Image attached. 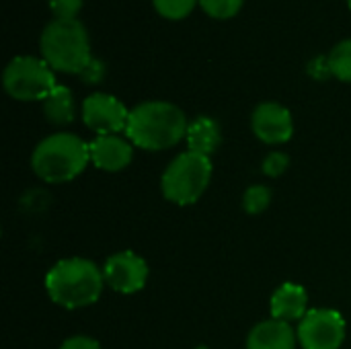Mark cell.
Here are the masks:
<instances>
[{"instance_id": "cell-26", "label": "cell", "mask_w": 351, "mask_h": 349, "mask_svg": "<svg viewBox=\"0 0 351 349\" xmlns=\"http://www.w3.org/2000/svg\"><path fill=\"white\" fill-rule=\"evenodd\" d=\"M202 349H206V348H202Z\"/></svg>"}, {"instance_id": "cell-10", "label": "cell", "mask_w": 351, "mask_h": 349, "mask_svg": "<svg viewBox=\"0 0 351 349\" xmlns=\"http://www.w3.org/2000/svg\"><path fill=\"white\" fill-rule=\"evenodd\" d=\"M251 128L257 140L263 144L276 146V144H286L292 134H294V119L292 113L274 101H265L255 107L251 115Z\"/></svg>"}, {"instance_id": "cell-14", "label": "cell", "mask_w": 351, "mask_h": 349, "mask_svg": "<svg viewBox=\"0 0 351 349\" xmlns=\"http://www.w3.org/2000/svg\"><path fill=\"white\" fill-rule=\"evenodd\" d=\"M185 142H187V150L199 152L204 156L214 154L222 142V132H220L218 121L208 115L195 117L193 121H189Z\"/></svg>"}, {"instance_id": "cell-21", "label": "cell", "mask_w": 351, "mask_h": 349, "mask_svg": "<svg viewBox=\"0 0 351 349\" xmlns=\"http://www.w3.org/2000/svg\"><path fill=\"white\" fill-rule=\"evenodd\" d=\"M84 0H49V8L56 19H76Z\"/></svg>"}, {"instance_id": "cell-6", "label": "cell", "mask_w": 351, "mask_h": 349, "mask_svg": "<svg viewBox=\"0 0 351 349\" xmlns=\"http://www.w3.org/2000/svg\"><path fill=\"white\" fill-rule=\"evenodd\" d=\"M2 84L16 101H43L58 86L49 64L33 56L12 58L4 68Z\"/></svg>"}, {"instance_id": "cell-22", "label": "cell", "mask_w": 351, "mask_h": 349, "mask_svg": "<svg viewBox=\"0 0 351 349\" xmlns=\"http://www.w3.org/2000/svg\"><path fill=\"white\" fill-rule=\"evenodd\" d=\"M103 78H105V64H103V60L93 58V60L88 62V66L82 70L80 80L86 82V84H99Z\"/></svg>"}, {"instance_id": "cell-7", "label": "cell", "mask_w": 351, "mask_h": 349, "mask_svg": "<svg viewBox=\"0 0 351 349\" xmlns=\"http://www.w3.org/2000/svg\"><path fill=\"white\" fill-rule=\"evenodd\" d=\"M346 319L333 309H313L298 323L296 335L302 349H339L346 341Z\"/></svg>"}, {"instance_id": "cell-24", "label": "cell", "mask_w": 351, "mask_h": 349, "mask_svg": "<svg viewBox=\"0 0 351 349\" xmlns=\"http://www.w3.org/2000/svg\"><path fill=\"white\" fill-rule=\"evenodd\" d=\"M60 349H101L99 341L93 339V337H86V335H74V337H68L62 348Z\"/></svg>"}, {"instance_id": "cell-16", "label": "cell", "mask_w": 351, "mask_h": 349, "mask_svg": "<svg viewBox=\"0 0 351 349\" xmlns=\"http://www.w3.org/2000/svg\"><path fill=\"white\" fill-rule=\"evenodd\" d=\"M327 58H329L331 74L343 82H351V39L337 43Z\"/></svg>"}, {"instance_id": "cell-8", "label": "cell", "mask_w": 351, "mask_h": 349, "mask_svg": "<svg viewBox=\"0 0 351 349\" xmlns=\"http://www.w3.org/2000/svg\"><path fill=\"white\" fill-rule=\"evenodd\" d=\"M82 121L97 136L119 134L128 128L130 111L117 97L93 93L82 101Z\"/></svg>"}, {"instance_id": "cell-1", "label": "cell", "mask_w": 351, "mask_h": 349, "mask_svg": "<svg viewBox=\"0 0 351 349\" xmlns=\"http://www.w3.org/2000/svg\"><path fill=\"white\" fill-rule=\"evenodd\" d=\"M189 121L181 107L169 101H146L130 111L125 138L142 150H167L187 136Z\"/></svg>"}, {"instance_id": "cell-19", "label": "cell", "mask_w": 351, "mask_h": 349, "mask_svg": "<svg viewBox=\"0 0 351 349\" xmlns=\"http://www.w3.org/2000/svg\"><path fill=\"white\" fill-rule=\"evenodd\" d=\"M245 0H199V6L206 14L214 19H230L243 8Z\"/></svg>"}, {"instance_id": "cell-23", "label": "cell", "mask_w": 351, "mask_h": 349, "mask_svg": "<svg viewBox=\"0 0 351 349\" xmlns=\"http://www.w3.org/2000/svg\"><path fill=\"white\" fill-rule=\"evenodd\" d=\"M308 74H311L313 78H317V80H325V78L333 76V74H331V66H329V58H325V56L315 58V60L308 64Z\"/></svg>"}, {"instance_id": "cell-17", "label": "cell", "mask_w": 351, "mask_h": 349, "mask_svg": "<svg viewBox=\"0 0 351 349\" xmlns=\"http://www.w3.org/2000/svg\"><path fill=\"white\" fill-rule=\"evenodd\" d=\"M271 204V189L267 185H251L243 193V210L251 216L265 212Z\"/></svg>"}, {"instance_id": "cell-4", "label": "cell", "mask_w": 351, "mask_h": 349, "mask_svg": "<svg viewBox=\"0 0 351 349\" xmlns=\"http://www.w3.org/2000/svg\"><path fill=\"white\" fill-rule=\"evenodd\" d=\"M39 47L41 60H45L53 72L80 76L93 60L88 33L78 19H53L47 23Z\"/></svg>"}, {"instance_id": "cell-3", "label": "cell", "mask_w": 351, "mask_h": 349, "mask_svg": "<svg viewBox=\"0 0 351 349\" xmlns=\"http://www.w3.org/2000/svg\"><path fill=\"white\" fill-rule=\"evenodd\" d=\"M88 163V142L70 132L49 134L31 154V169L45 183H68L76 179Z\"/></svg>"}, {"instance_id": "cell-15", "label": "cell", "mask_w": 351, "mask_h": 349, "mask_svg": "<svg viewBox=\"0 0 351 349\" xmlns=\"http://www.w3.org/2000/svg\"><path fill=\"white\" fill-rule=\"evenodd\" d=\"M43 115L49 123L56 125H66L74 121L76 115V105H74V97L72 91L68 86L58 84L43 101Z\"/></svg>"}, {"instance_id": "cell-18", "label": "cell", "mask_w": 351, "mask_h": 349, "mask_svg": "<svg viewBox=\"0 0 351 349\" xmlns=\"http://www.w3.org/2000/svg\"><path fill=\"white\" fill-rule=\"evenodd\" d=\"M197 2L199 0H152L156 12L171 21H179V19H185L187 14H191V10L195 8Z\"/></svg>"}, {"instance_id": "cell-20", "label": "cell", "mask_w": 351, "mask_h": 349, "mask_svg": "<svg viewBox=\"0 0 351 349\" xmlns=\"http://www.w3.org/2000/svg\"><path fill=\"white\" fill-rule=\"evenodd\" d=\"M288 167H290V156H288L286 152H282V150L269 152V154L263 158V163H261L263 175H267V177H271V179L284 175V173L288 171Z\"/></svg>"}, {"instance_id": "cell-2", "label": "cell", "mask_w": 351, "mask_h": 349, "mask_svg": "<svg viewBox=\"0 0 351 349\" xmlns=\"http://www.w3.org/2000/svg\"><path fill=\"white\" fill-rule=\"evenodd\" d=\"M105 286L103 269L90 259L68 257L58 261L45 276V292L62 309L76 311L95 304Z\"/></svg>"}, {"instance_id": "cell-12", "label": "cell", "mask_w": 351, "mask_h": 349, "mask_svg": "<svg viewBox=\"0 0 351 349\" xmlns=\"http://www.w3.org/2000/svg\"><path fill=\"white\" fill-rule=\"evenodd\" d=\"M298 335L286 321L267 319L257 323L247 337V349H296Z\"/></svg>"}, {"instance_id": "cell-5", "label": "cell", "mask_w": 351, "mask_h": 349, "mask_svg": "<svg viewBox=\"0 0 351 349\" xmlns=\"http://www.w3.org/2000/svg\"><path fill=\"white\" fill-rule=\"evenodd\" d=\"M212 160L193 150L177 154L162 173L160 189L165 200L175 206L195 204L208 189L212 179Z\"/></svg>"}, {"instance_id": "cell-11", "label": "cell", "mask_w": 351, "mask_h": 349, "mask_svg": "<svg viewBox=\"0 0 351 349\" xmlns=\"http://www.w3.org/2000/svg\"><path fill=\"white\" fill-rule=\"evenodd\" d=\"M90 163L107 173H119L134 160V144L119 134L97 136L88 142Z\"/></svg>"}, {"instance_id": "cell-9", "label": "cell", "mask_w": 351, "mask_h": 349, "mask_svg": "<svg viewBox=\"0 0 351 349\" xmlns=\"http://www.w3.org/2000/svg\"><path fill=\"white\" fill-rule=\"evenodd\" d=\"M103 278L111 290L119 294H136L148 282V263L132 251H119L105 261Z\"/></svg>"}, {"instance_id": "cell-13", "label": "cell", "mask_w": 351, "mask_h": 349, "mask_svg": "<svg viewBox=\"0 0 351 349\" xmlns=\"http://www.w3.org/2000/svg\"><path fill=\"white\" fill-rule=\"evenodd\" d=\"M269 311H271V319L286 321L290 325L294 321L300 323L308 313V294L302 286L286 282L274 292L269 300Z\"/></svg>"}, {"instance_id": "cell-25", "label": "cell", "mask_w": 351, "mask_h": 349, "mask_svg": "<svg viewBox=\"0 0 351 349\" xmlns=\"http://www.w3.org/2000/svg\"><path fill=\"white\" fill-rule=\"evenodd\" d=\"M348 4H350V8H351V0H348Z\"/></svg>"}]
</instances>
